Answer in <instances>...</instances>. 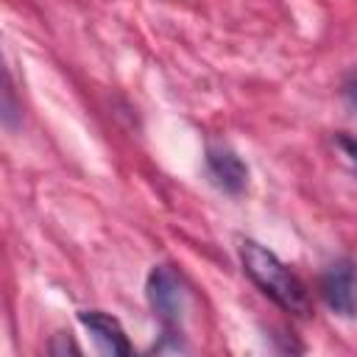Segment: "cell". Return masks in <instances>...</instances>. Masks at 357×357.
Segmentation results:
<instances>
[{"label": "cell", "instance_id": "1", "mask_svg": "<svg viewBox=\"0 0 357 357\" xmlns=\"http://www.w3.org/2000/svg\"><path fill=\"white\" fill-rule=\"evenodd\" d=\"M240 262L243 271L251 276V282L271 296L282 310L293 312V315H310V296L304 290V284L298 282L296 273H290L279 257L273 251H268L265 245L254 243V240H243L240 243Z\"/></svg>", "mask_w": 357, "mask_h": 357}, {"label": "cell", "instance_id": "2", "mask_svg": "<svg viewBox=\"0 0 357 357\" xmlns=\"http://www.w3.org/2000/svg\"><path fill=\"white\" fill-rule=\"evenodd\" d=\"M148 301H151V310L159 315V321L167 329L181 324L187 293H184V284H181V279H178V273L173 268L156 265L148 273Z\"/></svg>", "mask_w": 357, "mask_h": 357}, {"label": "cell", "instance_id": "3", "mask_svg": "<svg viewBox=\"0 0 357 357\" xmlns=\"http://www.w3.org/2000/svg\"><path fill=\"white\" fill-rule=\"evenodd\" d=\"M321 296L337 315L357 312V265L351 259H335L321 276Z\"/></svg>", "mask_w": 357, "mask_h": 357}, {"label": "cell", "instance_id": "4", "mask_svg": "<svg viewBox=\"0 0 357 357\" xmlns=\"http://www.w3.org/2000/svg\"><path fill=\"white\" fill-rule=\"evenodd\" d=\"M78 321L89 329V335L95 337V343L106 354H120V357L131 354V346H128L126 332H123L117 318H112V315H106L100 310H84V312H78Z\"/></svg>", "mask_w": 357, "mask_h": 357}, {"label": "cell", "instance_id": "5", "mask_svg": "<svg viewBox=\"0 0 357 357\" xmlns=\"http://www.w3.org/2000/svg\"><path fill=\"white\" fill-rule=\"evenodd\" d=\"M206 165H209V173L212 178L218 181V187H223L226 192H243L245 184H248V170L243 165V159L223 148V145H209L206 151Z\"/></svg>", "mask_w": 357, "mask_h": 357}, {"label": "cell", "instance_id": "6", "mask_svg": "<svg viewBox=\"0 0 357 357\" xmlns=\"http://www.w3.org/2000/svg\"><path fill=\"white\" fill-rule=\"evenodd\" d=\"M14 114H17V106H14V98H11V84L6 81V89H3V123L8 128L14 126Z\"/></svg>", "mask_w": 357, "mask_h": 357}, {"label": "cell", "instance_id": "7", "mask_svg": "<svg viewBox=\"0 0 357 357\" xmlns=\"http://www.w3.org/2000/svg\"><path fill=\"white\" fill-rule=\"evenodd\" d=\"M343 92H346V100H349V106L351 109H357V75L343 86Z\"/></svg>", "mask_w": 357, "mask_h": 357}]
</instances>
